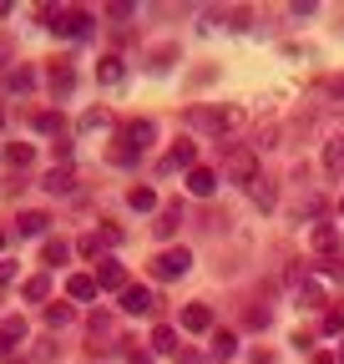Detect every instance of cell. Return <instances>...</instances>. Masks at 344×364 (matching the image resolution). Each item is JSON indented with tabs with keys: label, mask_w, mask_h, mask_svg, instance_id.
Segmentation results:
<instances>
[{
	"label": "cell",
	"mask_w": 344,
	"mask_h": 364,
	"mask_svg": "<svg viewBox=\"0 0 344 364\" xmlns=\"http://www.w3.org/2000/svg\"><path fill=\"white\" fill-rule=\"evenodd\" d=\"M243 117H248L243 107H193V112H188V127L203 132V136H223V132H233Z\"/></svg>",
	"instance_id": "cell-1"
},
{
	"label": "cell",
	"mask_w": 344,
	"mask_h": 364,
	"mask_svg": "<svg viewBox=\"0 0 344 364\" xmlns=\"http://www.w3.org/2000/svg\"><path fill=\"white\" fill-rule=\"evenodd\" d=\"M16 349H21V344H16L6 329H0V364H11V359H16Z\"/></svg>",
	"instance_id": "cell-34"
},
{
	"label": "cell",
	"mask_w": 344,
	"mask_h": 364,
	"mask_svg": "<svg viewBox=\"0 0 344 364\" xmlns=\"http://www.w3.org/2000/svg\"><path fill=\"white\" fill-rule=\"evenodd\" d=\"M71 318H76V309H71V304H46V324H51V329H66Z\"/></svg>",
	"instance_id": "cell-25"
},
{
	"label": "cell",
	"mask_w": 344,
	"mask_h": 364,
	"mask_svg": "<svg viewBox=\"0 0 344 364\" xmlns=\"http://www.w3.org/2000/svg\"><path fill=\"white\" fill-rule=\"evenodd\" d=\"M218 364H228V359H238V334L233 329H213V349H208Z\"/></svg>",
	"instance_id": "cell-13"
},
{
	"label": "cell",
	"mask_w": 344,
	"mask_h": 364,
	"mask_svg": "<svg viewBox=\"0 0 344 364\" xmlns=\"http://www.w3.org/2000/svg\"><path fill=\"white\" fill-rule=\"evenodd\" d=\"M97 81H102V86H122V81H127L122 56H102V61H97Z\"/></svg>",
	"instance_id": "cell-19"
},
{
	"label": "cell",
	"mask_w": 344,
	"mask_h": 364,
	"mask_svg": "<svg viewBox=\"0 0 344 364\" xmlns=\"http://www.w3.org/2000/svg\"><path fill=\"white\" fill-rule=\"evenodd\" d=\"M102 289H97V279H92V273H71V279H66V299L71 304H92Z\"/></svg>",
	"instance_id": "cell-9"
},
{
	"label": "cell",
	"mask_w": 344,
	"mask_h": 364,
	"mask_svg": "<svg viewBox=\"0 0 344 364\" xmlns=\"http://www.w3.org/2000/svg\"><path fill=\"white\" fill-rule=\"evenodd\" d=\"M76 248H81V253H86V258H97V253H102V238H97V233H86V238H81V243H76Z\"/></svg>",
	"instance_id": "cell-35"
},
{
	"label": "cell",
	"mask_w": 344,
	"mask_h": 364,
	"mask_svg": "<svg viewBox=\"0 0 344 364\" xmlns=\"http://www.w3.org/2000/svg\"><path fill=\"white\" fill-rule=\"evenodd\" d=\"M16 279H21V263L16 258H0V289H11Z\"/></svg>",
	"instance_id": "cell-29"
},
{
	"label": "cell",
	"mask_w": 344,
	"mask_h": 364,
	"mask_svg": "<svg viewBox=\"0 0 344 364\" xmlns=\"http://www.w3.org/2000/svg\"><path fill=\"white\" fill-rule=\"evenodd\" d=\"M127 203H132L137 213H152V208H157V193H152V188H132V193H127Z\"/></svg>",
	"instance_id": "cell-27"
},
{
	"label": "cell",
	"mask_w": 344,
	"mask_h": 364,
	"mask_svg": "<svg viewBox=\"0 0 344 364\" xmlns=\"http://www.w3.org/2000/svg\"><path fill=\"white\" fill-rule=\"evenodd\" d=\"M309 364H339L334 354H309Z\"/></svg>",
	"instance_id": "cell-39"
},
{
	"label": "cell",
	"mask_w": 344,
	"mask_h": 364,
	"mask_svg": "<svg viewBox=\"0 0 344 364\" xmlns=\"http://www.w3.org/2000/svg\"><path fill=\"white\" fill-rule=\"evenodd\" d=\"M26 91H36V71L31 66H11L6 71V97H26Z\"/></svg>",
	"instance_id": "cell-14"
},
{
	"label": "cell",
	"mask_w": 344,
	"mask_h": 364,
	"mask_svg": "<svg viewBox=\"0 0 344 364\" xmlns=\"http://www.w3.org/2000/svg\"><path fill=\"white\" fill-rule=\"evenodd\" d=\"M324 167H329V172L344 167V136H329V142H324Z\"/></svg>",
	"instance_id": "cell-26"
},
{
	"label": "cell",
	"mask_w": 344,
	"mask_h": 364,
	"mask_svg": "<svg viewBox=\"0 0 344 364\" xmlns=\"http://www.w3.org/2000/svg\"><path fill=\"white\" fill-rule=\"evenodd\" d=\"M183 344H178V329H172V324H157L152 329V354H178Z\"/></svg>",
	"instance_id": "cell-21"
},
{
	"label": "cell",
	"mask_w": 344,
	"mask_h": 364,
	"mask_svg": "<svg viewBox=\"0 0 344 364\" xmlns=\"http://www.w3.org/2000/svg\"><path fill=\"white\" fill-rule=\"evenodd\" d=\"M183 182H188L193 198H213V193H218V172H213V167H193Z\"/></svg>",
	"instance_id": "cell-8"
},
{
	"label": "cell",
	"mask_w": 344,
	"mask_h": 364,
	"mask_svg": "<svg viewBox=\"0 0 344 364\" xmlns=\"http://www.w3.org/2000/svg\"><path fill=\"white\" fill-rule=\"evenodd\" d=\"M0 329H6V334L21 344V339H26V318H21V314H11V318H0Z\"/></svg>",
	"instance_id": "cell-30"
},
{
	"label": "cell",
	"mask_w": 344,
	"mask_h": 364,
	"mask_svg": "<svg viewBox=\"0 0 344 364\" xmlns=\"http://www.w3.org/2000/svg\"><path fill=\"white\" fill-rule=\"evenodd\" d=\"M183 329L188 334H213V309L208 304H188L183 309Z\"/></svg>",
	"instance_id": "cell-10"
},
{
	"label": "cell",
	"mask_w": 344,
	"mask_h": 364,
	"mask_svg": "<svg viewBox=\"0 0 344 364\" xmlns=\"http://www.w3.org/2000/svg\"><path fill=\"white\" fill-rule=\"evenodd\" d=\"M334 359H339V364H344V344H339V354H334Z\"/></svg>",
	"instance_id": "cell-40"
},
{
	"label": "cell",
	"mask_w": 344,
	"mask_h": 364,
	"mask_svg": "<svg viewBox=\"0 0 344 364\" xmlns=\"http://www.w3.org/2000/svg\"><path fill=\"white\" fill-rule=\"evenodd\" d=\"M152 142H157V127H152L147 117H137V122H127V127H122V147H117L112 157H117V162H137Z\"/></svg>",
	"instance_id": "cell-2"
},
{
	"label": "cell",
	"mask_w": 344,
	"mask_h": 364,
	"mask_svg": "<svg viewBox=\"0 0 344 364\" xmlns=\"http://www.w3.org/2000/svg\"><path fill=\"white\" fill-rule=\"evenodd\" d=\"M0 248H6V228H0Z\"/></svg>",
	"instance_id": "cell-41"
},
{
	"label": "cell",
	"mask_w": 344,
	"mask_h": 364,
	"mask_svg": "<svg viewBox=\"0 0 344 364\" xmlns=\"http://www.w3.org/2000/svg\"><path fill=\"white\" fill-rule=\"evenodd\" d=\"M188 268H193V253H188V248H162V253L152 258V273H157L162 284H167V279H183Z\"/></svg>",
	"instance_id": "cell-5"
},
{
	"label": "cell",
	"mask_w": 344,
	"mask_h": 364,
	"mask_svg": "<svg viewBox=\"0 0 344 364\" xmlns=\"http://www.w3.org/2000/svg\"><path fill=\"white\" fill-rule=\"evenodd\" d=\"M92 279H97V289H102V294H127V268H122L117 258H102Z\"/></svg>",
	"instance_id": "cell-6"
},
{
	"label": "cell",
	"mask_w": 344,
	"mask_h": 364,
	"mask_svg": "<svg viewBox=\"0 0 344 364\" xmlns=\"http://www.w3.org/2000/svg\"><path fill=\"white\" fill-rule=\"evenodd\" d=\"M162 167H198V142H188V136H178V142H172V157L162 162Z\"/></svg>",
	"instance_id": "cell-16"
},
{
	"label": "cell",
	"mask_w": 344,
	"mask_h": 364,
	"mask_svg": "<svg viewBox=\"0 0 344 364\" xmlns=\"http://www.w3.org/2000/svg\"><path fill=\"white\" fill-rule=\"evenodd\" d=\"M299 309H324V284L314 273H304V284H299Z\"/></svg>",
	"instance_id": "cell-18"
},
{
	"label": "cell",
	"mask_w": 344,
	"mask_h": 364,
	"mask_svg": "<svg viewBox=\"0 0 344 364\" xmlns=\"http://www.w3.org/2000/svg\"><path fill=\"white\" fill-rule=\"evenodd\" d=\"M31 157H36L31 142H11V147H6V162H11V167H31Z\"/></svg>",
	"instance_id": "cell-28"
},
{
	"label": "cell",
	"mask_w": 344,
	"mask_h": 364,
	"mask_svg": "<svg viewBox=\"0 0 344 364\" xmlns=\"http://www.w3.org/2000/svg\"><path fill=\"white\" fill-rule=\"evenodd\" d=\"M117 309H122V314H152L157 299H152V289H142V284H127V294H122Z\"/></svg>",
	"instance_id": "cell-7"
},
{
	"label": "cell",
	"mask_w": 344,
	"mask_h": 364,
	"mask_svg": "<svg viewBox=\"0 0 344 364\" xmlns=\"http://www.w3.org/2000/svg\"><path fill=\"white\" fill-rule=\"evenodd\" d=\"M46 213H41V208H26L21 218H16V228H21V238H41V233H46Z\"/></svg>",
	"instance_id": "cell-17"
},
{
	"label": "cell",
	"mask_w": 344,
	"mask_h": 364,
	"mask_svg": "<svg viewBox=\"0 0 344 364\" xmlns=\"http://www.w3.org/2000/svg\"><path fill=\"white\" fill-rule=\"evenodd\" d=\"M71 258V243L66 238H46V243H41V263H46V268H61Z\"/></svg>",
	"instance_id": "cell-20"
},
{
	"label": "cell",
	"mask_w": 344,
	"mask_h": 364,
	"mask_svg": "<svg viewBox=\"0 0 344 364\" xmlns=\"http://www.w3.org/2000/svg\"><path fill=\"white\" fill-rule=\"evenodd\" d=\"M36 132L56 136V142H61V136H71V132H66V117H61V112H41V117H36Z\"/></svg>",
	"instance_id": "cell-22"
},
{
	"label": "cell",
	"mask_w": 344,
	"mask_h": 364,
	"mask_svg": "<svg viewBox=\"0 0 344 364\" xmlns=\"http://www.w3.org/2000/svg\"><path fill=\"white\" fill-rule=\"evenodd\" d=\"M97 238H102L107 248H117V243H122V228H112V223H107V228H102V233H97Z\"/></svg>",
	"instance_id": "cell-37"
},
{
	"label": "cell",
	"mask_w": 344,
	"mask_h": 364,
	"mask_svg": "<svg viewBox=\"0 0 344 364\" xmlns=\"http://www.w3.org/2000/svg\"><path fill=\"white\" fill-rule=\"evenodd\" d=\"M21 299L26 304H46L51 299V273H31V279L21 284Z\"/></svg>",
	"instance_id": "cell-15"
},
{
	"label": "cell",
	"mask_w": 344,
	"mask_h": 364,
	"mask_svg": "<svg viewBox=\"0 0 344 364\" xmlns=\"http://www.w3.org/2000/svg\"><path fill=\"white\" fill-rule=\"evenodd\" d=\"M339 218H344V203H339Z\"/></svg>",
	"instance_id": "cell-42"
},
{
	"label": "cell",
	"mask_w": 344,
	"mask_h": 364,
	"mask_svg": "<svg viewBox=\"0 0 344 364\" xmlns=\"http://www.w3.org/2000/svg\"><path fill=\"white\" fill-rule=\"evenodd\" d=\"M324 334H344V309H324Z\"/></svg>",
	"instance_id": "cell-32"
},
{
	"label": "cell",
	"mask_w": 344,
	"mask_h": 364,
	"mask_svg": "<svg viewBox=\"0 0 344 364\" xmlns=\"http://www.w3.org/2000/svg\"><path fill=\"white\" fill-rule=\"evenodd\" d=\"M309 248H314V253H334V248H339V228H334V223H314V228H309Z\"/></svg>",
	"instance_id": "cell-12"
},
{
	"label": "cell",
	"mask_w": 344,
	"mask_h": 364,
	"mask_svg": "<svg viewBox=\"0 0 344 364\" xmlns=\"http://www.w3.org/2000/svg\"><path fill=\"white\" fill-rule=\"evenodd\" d=\"M112 21H127V16H137V6H127V0H117V6H107Z\"/></svg>",
	"instance_id": "cell-36"
},
{
	"label": "cell",
	"mask_w": 344,
	"mask_h": 364,
	"mask_svg": "<svg viewBox=\"0 0 344 364\" xmlns=\"http://www.w3.org/2000/svg\"><path fill=\"white\" fill-rule=\"evenodd\" d=\"M127 364H152V354H147V349H132V354H127Z\"/></svg>",
	"instance_id": "cell-38"
},
{
	"label": "cell",
	"mask_w": 344,
	"mask_h": 364,
	"mask_svg": "<svg viewBox=\"0 0 344 364\" xmlns=\"http://www.w3.org/2000/svg\"><path fill=\"white\" fill-rule=\"evenodd\" d=\"M107 122H112V117H107L102 107H92V112L81 117V132H97V127H107Z\"/></svg>",
	"instance_id": "cell-31"
},
{
	"label": "cell",
	"mask_w": 344,
	"mask_h": 364,
	"mask_svg": "<svg viewBox=\"0 0 344 364\" xmlns=\"http://www.w3.org/2000/svg\"><path fill=\"white\" fill-rule=\"evenodd\" d=\"M178 223H183V208H162L157 223H152V233L157 238H172V233H178Z\"/></svg>",
	"instance_id": "cell-23"
},
{
	"label": "cell",
	"mask_w": 344,
	"mask_h": 364,
	"mask_svg": "<svg viewBox=\"0 0 344 364\" xmlns=\"http://www.w3.org/2000/svg\"><path fill=\"white\" fill-rule=\"evenodd\" d=\"M253 203H258V208H274V188H269V182H264V177H258V182H253Z\"/></svg>",
	"instance_id": "cell-33"
},
{
	"label": "cell",
	"mask_w": 344,
	"mask_h": 364,
	"mask_svg": "<svg viewBox=\"0 0 344 364\" xmlns=\"http://www.w3.org/2000/svg\"><path fill=\"white\" fill-rule=\"evenodd\" d=\"M71 86H76V71L61 61V66H51V91H56V102L61 97H71Z\"/></svg>",
	"instance_id": "cell-24"
},
{
	"label": "cell",
	"mask_w": 344,
	"mask_h": 364,
	"mask_svg": "<svg viewBox=\"0 0 344 364\" xmlns=\"http://www.w3.org/2000/svg\"><path fill=\"white\" fill-rule=\"evenodd\" d=\"M223 172L233 177V182H258V152L253 147H228V157H223Z\"/></svg>",
	"instance_id": "cell-3"
},
{
	"label": "cell",
	"mask_w": 344,
	"mask_h": 364,
	"mask_svg": "<svg viewBox=\"0 0 344 364\" xmlns=\"http://www.w3.org/2000/svg\"><path fill=\"white\" fill-rule=\"evenodd\" d=\"M41 188L56 193V198H66V193H76V172L61 162V167H51V172H46V182H41Z\"/></svg>",
	"instance_id": "cell-11"
},
{
	"label": "cell",
	"mask_w": 344,
	"mask_h": 364,
	"mask_svg": "<svg viewBox=\"0 0 344 364\" xmlns=\"http://www.w3.org/2000/svg\"><path fill=\"white\" fill-rule=\"evenodd\" d=\"M51 21V31L56 36H86V31H92V11H81V6H66V11H46Z\"/></svg>",
	"instance_id": "cell-4"
}]
</instances>
